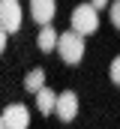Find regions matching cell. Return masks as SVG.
<instances>
[{"label": "cell", "mask_w": 120, "mask_h": 129, "mask_svg": "<svg viewBox=\"0 0 120 129\" xmlns=\"http://www.w3.org/2000/svg\"><path fill=\"white\" fill-rule=\"evenodd\" d=\"M108 12H111V24H114V27H120V0H114V3H111V9H108Z\"/></svg>", "instance_id": "cell-11"}, {"label": "cell", "mask_w": 120, "mask_h": 129, "mask_svg": "<svg viewBox=\"0 0 120 129\" xmlns=\"http://www.w3.org/2000/svg\"><path fill=\"white\" fill-rule=\"evenodd\" d=\"M0 27L6 33H15L21 27V3L18 0H0Z\"/></svg>", "instance_id": "cell-3"}, {"label": "cell", "mask_w": 120, "mask_h": 129, "mask_svg": "<svg viewBox=\"0 0 120 129\" xmlns=\"http://www.w3.org/2000/svg\"><path fill=\"white\" fill-rule=\"evenodd\" d=\"M54 114H57L63 123L75 120V114H78V96H75L72 90H63V93H57V102H54Z\"/></svg>", "instance_id": "cell-4"}, {"label": "cell", "mask_w": 120, "mask_h": 129, "mask_svg": "<svg viewBox=\"0 0 120 129\" xmlns=\"http://www.w3.org/2000/svg\"><path fill=\"white\" fill-rule=\"evenodd\" d=\"M3 48H6V30L0 27V54H3Z\"/></svg>", "instance_id": "cell-12"}, {"label": "cell", "mask_w": 120, "mask_h": 129, "mask_svg": "<svg viewBox=\"0 0 120 129\" xmlns=\"http://www.w3.org/2000/svg\"><path fill=\"white\" fill-rule=\"evenodd\" d=\"M0 129H6V126H3V117H0Z\"/></svg>", "instance_id": "cell-14"}, {"label": "cell", "mask_w": 120, "mask_h": 129, "mask_svg": "<svg viewBox=\"0 0 120 129\" xmlns=\"http://www.w3.org/2000/svg\"><path fill=\"white\" fill-rule=\"evenodd\" d=\"M54 102H57V93H54V90H48V87L36 90V105H39L42 114H51V111H54Z\"/></svg>", "instance_id": "cell-8"}, {"label": "cell", "mask_w": 120, "mask_h": 129, "mask_svg": "<svg viewBox=\"0 0 120 129\" xmlns=\"http://www.w3.org/2000/svg\"><path fill=\"white\" fill-rule=\"evenodd\" d=\"M54 12H57L54 0H30V15H33L36 24H51Z\"/></svg>", "instance_id": "cell-6"}, {"label": "cell", "mask_w": 120, "mask_h": 129, "mask_svg": "<svg viewBox=\"0 0 120 129\" xmlns=\"http://www.w3.org/2000/svg\"><path fill=\"white\" fill-rule=\"evenodd\" d=\"M57 36H60V33L54 30L51 24H42V30L36 33V45H39V51H45V54L54 51V48H57Z\"/></svg>", "instance_id": "cell-7"}, {"label": "cell", "mask_w": 120, "mask_h": 129, "mask_svg": "<svg viewBox=\"0 0 120 129\" xmlns=\"http://www.w3.org/2000/svg\"><path fill=\"white\" fill-rule=\"evenodd\" d=\"M0 117H3V126L6 129H27L30 126V111L24 105H6Z\"/></svg>", "instance_id": "cell-5"}, {"label": "cell", "mask_w": 120, "mask_h": 129, "mask_svg": "<svg viewBox=\"0 0 120 129\" xmlns=\"http://www.w3.org/2000/svg\"><path fill=\"white\" fill-rule=\"evenodd\" d=\"M108 75H111V81L120 87V57H114V60H111V69H108Z\"/></svg>", "instance_id": "cell-10"}, {"label": "cell", "mask_w": 120, "mask_h": 129, "mask_svg": "<svg viewBox=\"0 0 120 129\" xmlns=\"http://www.w3.org/2000/svg\"><path fill=\"white\" fill-rule=\"evenodd\" d=\"M69 27L78 33V36H90V33L99 30V9L93 3H81L72 9V18H69Z\"/></svg>", "instance_id": "cell-1"}, {"label": "cell", "mask_w": 120, "mask_h": 129, "mask_svg": "<svg viewBox=\"0 0 120 129\" xmlns=\"http://www.w3.org/2000/svg\"><path fill=\"white\" fill-rule=\"evenodd\" d=\"M54 51H60V57H63L66 63L78 66L81 60H84V36H78L75 30L60 33V36H57V48H54Z\"/></svg>", "instance_id": "cell-2"}, {"label": "cell", "mask_w": 120, "mask_h": 129, "mask_svg": "<svg viewBox=\"0 0 120 129\" xmlns=\"http://www.w3.org/2000/svg\"><path fill=\"white\" fill-rule=\"evenodd\" d=\"M90 3H93L96 9H102V6H108V0H90Z\"/></svg>", "instance_id": "cell-13"}, {"label": "cell", "mask_w": 120, "mask_h": 129, "mask_svg": "<svg viewBox=\"0 0 120 129\" xmlns=\"http://www.w3.org/2000/svg\"><path fill=\"white\" fill-rule=\"evenodd\" d=\"M42 87H45V72H42V69H30L27 78H24V90L36 93V90H42Z\"/></svg>", "instance_id": "cell-9"}]
</instances>
